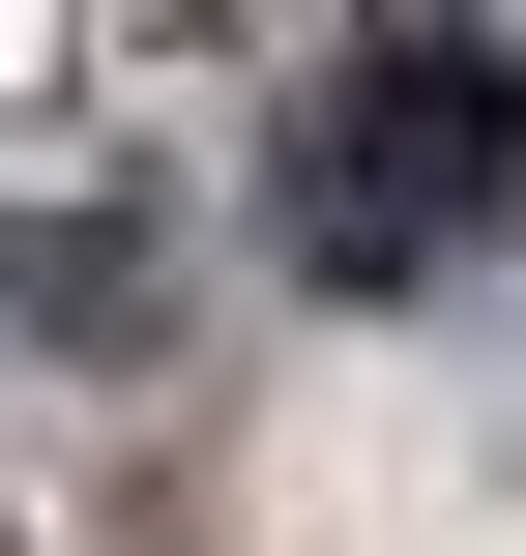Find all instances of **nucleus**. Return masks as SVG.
Masks as SVG:
<instances>
[{
  "instance_id": "2",
  "label": "nucleus",
  "mask_w": 526,
  "mask_h": 556,
  "mask_svg": "<svg viewBox=\"0 0 526 556\" xmlns=\"http://www.w3.org/2000/svg\"><path fill=\"white\" fill-rule=\"evenodd\" d=\"M0 556H29V528H0Z\"/></svg>"
},
{
  "instance_id": "1",
  "label": "nucleus",
  "mask_w": 526,
  "mask_h": 556,
  "mask_svg": "<svg viewBox=\"0 0 526 556\" xmlns=\"http://www.w3.org/2000/svg\"><path fill=\"white\" fill-rule=\"evenodd\" d=\"M526 176V88L469 29H381V59H322V117H293V176H264V235L322 264V293H439L469 235H498Z\"/></svg>"
}]
</instances>
